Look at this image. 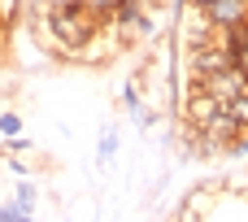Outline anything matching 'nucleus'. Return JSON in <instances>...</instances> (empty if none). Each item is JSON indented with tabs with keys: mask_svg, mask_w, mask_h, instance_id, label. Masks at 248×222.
<instances>
[{
	"mask_svg": "<svg viewBox=\"0 0 248 222\" xmlns=\"http://www.w3.org/2000/svg\"><path fill=\"white\" fill-rule=\"evenodd\" d=\"M196 13L209 22V31H227V26L248 22V0H209V4L196 9Z\"/></svg>",
	"mask_w": 248,
	"mask_h": 222,
	"instance_id": "nucleus-5",
	"label": "nucleus"
},
{
	"mask_svg": "<svg viewBox=\"0 0 248 222\" xmlns=\"http://www.w3.org/2000/svg\"><path fill=\"white\" fill-rule=\"evenodd\" d=\"M227 65H235V61L222 48V39L214 44V35H209V39H192L187 44V70H192V79H209V74H218Z\"/></svg>",
	"mask_w": 248,
	"mask_h": 222,
	"instance_id": "nucleus-2",
	"label": "nucleus"
},
{
	"mask_svg": "<svg viewBox=\"0 0 248 222\" xmlns=\"http://www.w3.org/2000/svg\"><path fill=\"white\" fill-rule=\"evenodd\" d=\"M122 100H126L131 109H140V87H135V83H126V92H122Z\"/></svg>",
	"mask_w": 248,
	"mask_h": 222,
	"instance_id": "nucleus-10",
	"label": "nucleus"
},
{
	"mask_svg": "<svg viewBox=\"0 0 248 222\" xmlns=\"http://www.w3.org/2000/svg\"><path fill=\"white\" fill-rule=\"evenodd\" d=\"M227 118H231L240 131H248V92H240V96L227 100Z\"/></svg>",
	"mask_w": 248,
	"mask_h": 222,
	"instance_id": "nucleus-6",
	"label": "nucleus"
},
{
	"mask_svg": "<svg viewBox=\"0 0 248 222\" xmlns=\"http://www.w3.org/2000/svg\"><path fill=\"white\" fill-rule=\"evenodd\" d=\"M109 26L118 31V39H144V35H153V17H148V9H144V0H122L113 13H109Z\"/></svg>",
	"mask_w": 248,
	"mask_h": 222,
	"instance_id": "nucleus-3",
	"label": "nucleus"
},
{
	"mask_svg": "<svg viewBox=\"0 0 248 222\" xmlns=\"http://www.w3.org/2000/svg\"><path fill=\"white\" fill-rule=\"evenodd\" d=\"M44 26H48V35L57 39V48H65V52H83V48L100 35L105 17H96V13L83 9V4H48Z\"/></svg>",
	"mask_w": 248,
	"mask_h": 222,
	"instance_id": "nucleus-1",
	"label": "nucleus"
},
{
	"mask_svg": "<svg viewBox=\"0 0 248 222\" xmlns=\"http://www.w3.org/2000/svg\"><path fill=\"white\" fill-rule=\"evenodd\" d=\"M113 148H118V135H113V131H105V135H100V161H109V157H113Z\"/></svg>",
	"mask_w": 248,
	"mask_h": 222,
	"instance_id": "nucleus-9",
	"label": "nucleus"
},
{
	"mask_svg": "<svg viewBox=\"0 0 248 222\" xmlns=\"http://www.w3.org/2000/svg\"><path fill=\"white\" fill-rule=\"evenodd\" d=\"M222 113H227V100H222V96H214V92H205V87H192V92H187V118H192L196 131H209Z\"/></svg>",
	"mask_w": 248,
	"mask_h": 222,
	"instance_id": "nucleus-4",
	"label": "nucleus"
},
{
	"mask_svg": "<svg viewBox=\"0 0 248 222\" xmlns=\"http://www.w3.org/2000/svg\"><path fill=\"white\" fill-rule=\"evenodd\" d=\"M118 4H122V0H83V9H92V13L105 17V22H109V13H113Z\"/></svg>",
	"mask_w": 248,
	"mask_h": 222,
	"instance_id": "nucleus-8",
	"label": "nucleus"
},
{
	"mask_svg": "<svg viewBox=\"0 0 248 222\" xmlns=\"http://www.w3.org/2000/svg\"><path fill=\"white\" fill-rule=\"evenodd\" d=\"M144 4H157V0H144Z\"/></svg>",
	"mask_w": 248,
	"mask_h": 222,
	"instance_id": "nucleus-11",
	"label": "nucleus"
},
{
	"mask_svg": "<svg viewBox=\"0 0 248 222\" xmlns=\"http://www.w3.org/2000/svg\"><path fill=\"white\" fill-rule=\"evenodd\" d=\"M0 135L9 140V135H22V118L13 113V109H0Z\"/></svg>",
	"mask_w": 248,
	"mask_h": 222,
	"instance_id": "nucleus-7",
	"label": "nucleus"
}]
</instances>
